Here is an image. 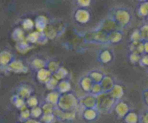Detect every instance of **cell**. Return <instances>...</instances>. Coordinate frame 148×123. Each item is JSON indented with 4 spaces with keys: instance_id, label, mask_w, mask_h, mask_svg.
Masks as SVG:
<instances>
[{
    "instance_id": "1",
    "label": "cell",
    "mask_w": 148,
    "mask_h": 123,
    "mask_svg": "<svg viewBox=\"0 0 148 123\" xmlns=\"http://www.w3.org/2000/svg\"><path fill=\"white\" fill-rule=\"evenodd\" d=\"M125 121L127 123H137L138 121V117L135 114H130L125 117Z\"/></svg>"
},
{
    "instance_id": "2",
    "label": "cell",
    "mask_w": 148,
    "mask_h": 123,
    "mask_svg": "<svg viewBox=\"0 0 148 123\" xmlns=\"http://www.w3.org/2000/svg\"><path fill=\"white\" fill-rule=\"evenodd\" d=\"M84 117L88 120H92L96 117V114L92 110H88L84 114Z\"/></svg>"
},
{
    "instance_id": "3",
    "label": "cell",
    "mask_w": 148,
    "mask_h": 123,
    "mask_svg": "<svg viewBox=\"0 0 148 123\" xmlns=\"http://www.w3.org/2000/svg\"><path fill=\"white\" fill-rule=\"evenodd\" d=\"M141 121L143 122V123H148V112H146L141 117Z\"/></svg>"
},
{
    "instance_id": "4",
    "label": "cell",
    "mask_w": 148,
    "mask_h": 123,
    "mask_svg": "<svg viewBox=\"0 0 148 123\" xmlns=\"http://www.w3.org/2000/svg\"><path fill=\"white\" fill-rule=\"evenodd\" d=\"M27 123H39L36 121H27Z\"/></svg>"
},
{
    "instance_id": "5",
    "label": "cell",
    "mask_w": 148,
    "mask_h": 123,
    "mask_svg": "<svg viewBox=\"0 0 148 123\" xmlns=\"http://www.w3.org/2000/svg\"><path fill=\"white\" fill-rule=\"evenodd\" d=\"M147 102H148V98H147Z\"/></svg>"
}]
</instances>
